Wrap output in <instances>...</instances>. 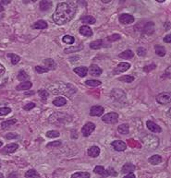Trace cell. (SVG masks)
<instances>
[{"mask_svg": "<svg viewBox=\"0 0 171 178\" xmlns=\"http://www.w3.org/2000/svg\"><path fill=\"white\" fill-rule=\"evenodd\" d=\"M76 10H77V7L72 2L58 3L55 13L53 15V20L58 25L66 24L74 18Z\"/></svg>", "mask_w": 171, "mask_h": 178, "instance_id": "cell-1", "label": "cell"}, {"mask_svg": "<svg viewBox=\"0 0 171 178\" xmlns=\"http://www.w3.org/2000/svg\"><path fill=\"white\" fill-rule=\"evenodd\" d=\"M143 142L145 145V147L151 149V150H155V149H156L159 145V139L156 136L148 135L143 137Z\"/></svg>", "mask_w": 171, "mask_h": 178, "instance_id": "cell-2", "label": "cell"}, {"mask_svg": "<svg viewBox=\"0 0 171 178\" xmlns=\"http://www.w3.org/2000/svg\"><path fill=\"white\" fill-rule=\"evenodd\" d=\"M111 98H113L115 101H117L119 102H125L127 99V95L123 90H121L120 89H115L111 91Z\"/></svg>", "mask_w": 171, "mask_h": 178, "instance_id": "cell-3", "label": "cell"}, {"mask_svg": "<svg viewBox=\"0 0 171 178\" xmlns=\"http://www.w3.org/2000/svg\"><path fill=\"white\" fill-rule=\"evenodd\" d=\"M102 121L105 124H116L119 121V114L117 113H108L102 117Z\"/></svg>", "mask_w": 171, "mask_h": 178, "instance_id": "cell-4", "label": "cell"}, {"mask_svg": "<svg viewBox=\"0 0 171 178\" xmlns=\"http://www.w3.org/2000/svg\"><path fill=\"white\" fill-rule=\"evenodd\" d=\"M156 102L159 104H169L171 102V93H162L156 96Z\"/></svg>", "mask_w": 171, "mask_h": 178, "instance_id": "cell-5", "label": "cell"}, {"mask_svg": "<svg viewBox=\"0 0 171 178\" xmlns=\"http://www.w3.org/2000/svg\"><path fill=\"white\" fill-rule=\"evenodd\" d=\"M94 129H95V125H94L93 123H92V122H89V123L85 124L83 127H82L81 133L84 137H89L94 131Z\"/></svg>", "mask_w": 171, "mask_h": 178, "instance_id": "cell-6", "label": "cell"}, {"mask_svg": "<svg viewBox=\"0 0 171 178\" xmlns=\"http://www.w3.org/2000/svg\"><path fill=\"white\" fill-rule=\"evenodd\" d=\"M129 67H131V64L129 63H127V62H121L119 63L117 67L114 69L113 73L115 75H117V74H120V73H123L127 71L128 69H129Z\"/></svg>", "mask_w": 171, "mask_h": 178, "instance_id": "cell-7", "label": "cell"}, {"mask_svg": "<svg viewBox=\"0 0 171 178\" xmlns=\"http://www.w3.org/2000/svg\"><path fill=\"white\" fill-rule=\"evenodd\" d=\"M119 20L122 24H131V23H133L134 22V17L131 14L123 13V14L119 15Z\"/></svg>", "mask_w": 171, "mask_h": 178, "instance_id": "cell-8", "label": "cell"}, {"mask_svg": "<svg viewBox=\"0 0 171 178\" xmlns=\"http://www.w3.org/2000/svg\"><path fill=\"white\" fill-rule=\"evenodd\" d=\"M111 145L117 151H124L127 149V144L122 140H115L111 143Z\"/></svg>", "mask_w": 171, "mask_h": 178, "instance_id": "cell-9", "label": "cell"}, {"mask_svg": "<svg viewBox=\"0 0 171 178\" xmlns=\"http://www.w3.org/2000/svg\"><path fill=\"white\" fill-rule=\"evenodd\" d=\"M63 116H65V114H60V116H59L60 117H57V116L54 114H52V116L49 117L48 120H49V122L52 123V124H62L64 122L68 121V117H69V116H67V117L62 118Z\"/></svg>", "mask_w": 171, "mask_h": 178, "instance_id": "cell-10", "label": "cell"}, {"mask_svg": "<svg viewBox=\"0 0 171 178\" xmlns=\"http://www.w3.org/2000/svg\"><path fill=\"white\" fill-rule=\"evenodd\" d=\"M105 112V108L100 105H94L91 108L90 114L92 116H101Z\"/></svg>", "mask_w": 171, "mask_h": 178, "instance_id": "cell-11", "label": "cell"}, {"mask_svg": "<svg viewBox=\"0 0 171 178\" xmlns=\"http://www.w3.org/2000/svg\"><path fill=\"white\" fill-rule=\"evenodd\" d=\"M146 125H147V128L150 131L154 132V133H161L162 132L161 128L159 127L158 125H156L155 122L151 121V120H148V121L146 122Z\"/></svg>", "mask_w": 171, "mask_h": 178, "instance_id": "cell-12", "label": "cell"}, {"mask_svg": "<svg viewBox=\"0 0 171 178\" xmlns=\"http://www.w3.org/2000/svg\"><path fill=\"white\" fill-rule=\"evenodd\" d=\"M18 148H19V145L17 144V143H10V144L7 145L4 149H3V151L2 152L4 154H10V153H13L15 152L17 150H18Z\"/></svg>", "mask_w": 171, "mask_h": 178, "instance_id": "cell-13", "label": "cell"}, {"mask_svg": "<svg viewBox=\"0 0 171 178\" xmlns=\"http://www.w3.org/2000/svg\"><path fill=\"white\" fill-rule=\"evenodd\" d=\"M79 32H80V33L81 34V35H83L85 37H91L93 35L92 29L89 26H87V25H83V26L80 27Z\"/></svg>", "mask_w": 171, "mask_h": 178, "instance_id": "cell-14", "label": "cell"}, {"mask_svg": "<svg viewBox=\"0 0 171 178\" xmlns=\"http://www.w3.org/2000/svg\"><path fill=\"white\" fill-rule=\"evenodd\" d=\"M89 71H90V75L93 76V77H99V76H101V74L103 72V70L97 65H92L90 67Z\"/></svg>", "mask_w": 171, "mask_h": 178, "instance_id": "cell-15", "label": "cell"}, {"mask_svg": "<svg viewBox=\"0 0 171 178\" xmlns=\"http://www.w3.org/2000/svg\"><path fill=\"white\" fill-rule=\"evenodd\" d=\"M105 46V40L103 39H98L93 41L90 43V47L93 50H96V49H100Z\"/></svg>", "mask_w": 171, "mask_h": 178, "instance_id": "cell-16", "label": "cell"}, {"mask_svg": "<svg viewBox=\"0 0 171 178\" xmlns=\"http://www.w3.org/2000/svg\"><path fill=\"white\" fill-rule=\"evenodd\" d=\"M136 169V167H135V165L131 163H125L124 165H123V167L121 169V173L122 174H129V173H133V171Z\"/></svg>", "mask_w": 171, "mask_h": 178, "instance_id": "cell-17", "label": "cell"}, {"mask_svg": "<svg viewBox=\"0 0 171 178\" xmlns=\"http://www.w3.org/2000/svg\"><path fill=\"white\" fill-rule=\"evenodd\" d=\"M73 71L77 74V75H79L81 78H84L87 73H88V67H75Z\"/></svg>", "mask_w": 171, "mask_h": 178, "instance_id": "cell-18", "label": "cell"}, {"mask_svg": "<svg viewBox=\"0 0 171 178\" xmlns=\"http://www.w3.org/2000/svg\"><path fill=\"white\" fill-rule=\"evenodd\" d=\"M33 87V83L31 81H23L20 85H18L16 87V90L18 91H21V90H30Z\"/></svg>", "mask_w": 171, "mask_h": 178, "instance_id": "cell-19", "label": "cell"}, {"mask_svg": "<svg viewBox=\"0 0 171 178\" xmlns=\"http://www.w3.org/2000/svg\"><path fill=\"white\" fill-rule=\"evenodd\" d=\"M87 153H88V155H89L90 157L95 158V157L99 156V154H100V148L97 147V146H92L91 148L88 149Z\"/></svg>", "mask_w": 171, "mask_h": 178, "instance_id": "cell-20", "label": "cell"}, {"mask_svg": "<svg viewBox=\"0 0 171 178\" xmlns=\"http://www.w3.org/2000/svg\"><path fill=\"white\" fill-rule=\"evenodd\" d=\"M48 27V24H47V22L43 20H40L36 22H34L33 24V29H36V30H45Z\"/></svg>", "mask_w": 171, "mask_h": 178, "instance_id": "cell-21", "label": "cell"}, {"mask_svg": "<svg viewBox=\"0 0 171 178\" xmlns=\"http://www.w3.org/2000/svg\"><path fill=\"white\" fill-rule=\"evenodd\" d=\"M44 64L45 65V67L48 70H55L57 68V63L51 59V58H47L44 61Z\"/></svg>", "mask_w": 171, "mask_h": 178, "instance_id": "cell-22", "label": "cell"}, {"mask_svg": "<svg viewBox=\"0 0 171 178\" xmlns=\"http://www.w3.org/2000/svg\"><path fill=\"white\" fill-rule=\"evenodd\" d=\"M148 162L153 164V165H157L159 163H161L162 162V157L160 156V155H153V156H151L149 159H148Z\"/></svg>", "mask_w": 171, "mask_h": 178, "instance_id": "cell-23", "label": "cell"}, {"mask_svg": "<svg viewBox=\"0 0 171 178\" xmlns=\"http://www.w3.org/2000/svg\"><path fill=\"white\" fill-rule=\"evenodd\" d=\"M155 31V24L154 22H147V23L145 24L144 28H143V32L146 33V34H152L153 32H154Z\"/></svg>", "mask_w": 171, "mask_h": 178, "instance_id": "cell-24", "label": "cell"}, {"mask_svg": "<svg viewBox=\"0 0 171 178\" xmlns=\"http://www.w3.org/2000/svg\"><path fill=\"white\" fill-rule=\"evenodd\" d=\"M119 56L120 58H123V59H131L132 57L134 56V53L131 51V50H126L124 52H122L121 54L119 55Z\"/></svg>", "mask_w": 171, "mask_h": 178, "instance_id": "cell-25", "label": "cell"}, {"mask_svg": "<svg viewBox=\"0 0 171 178\" xmlns=\"http://www.w3.org/2000/svg\"><path fill=\"white\" fill-rule=\"evenodd\" d=\"M53 104L55 106H64L65 104H67V100L64 98V97H57L54 101H53Z\"/></svg>", "mask_w": 171, "mask_h": 178, "instance_id": "cell-26", "label": "cell"}, {"mask_svg": "<svg viewBox=\"0 0 171 178\" xmlns=\"http://www.w3.org/2000/svg\"><path fill=\"white\" fill-rule=\"evenodd\" d=\"M81 21H82V23H87V24H94L96 22V20L93 18V16H83L82 18H81Z\"/></svg>", "mask_w": 171, "mask_h": 178, "instance_id": "cell-27", "label": "cell"}, {"mask_svg": "<svg viewBox=\"0 0 171 178\" xmlns=\"http://www.w3.org/2000/svg\"><path fill=\"white\" fill-rule=\"evenodd\" d=\"M53 6L52 1H41L40 2V9L42 11L49 10Z\"/></svg>", "mask_w": 171, "mask_h": 178, "instance_id": "cell-28", "label": "cell"}, {"mask_svg": "<svg viewBox=\"0 0 171 178\" xmlns=\"http://www.w3.org/2000/svg\"><path fill=\"white\" fill-rule=\"evenodd\" d=\"M17 123V119H10V120H7V121H4L1 123V127L3 129H7L12 127L13 125H15Z\"/></svg>", "mask_w": 171, "mask_h": 178, "instance_id": "cell-29", "label": "cell"}, {"mask_svg": "<svg viewBox=\"0 0 171 178\" xmlns=\"http://www.w3.org/2000/svg\"><path fill=\"white\" fill-rule=\"evenodd\" d=\"M117 131L119 132L120 134L122 135H127L129 133V127L128 124H122L120 125L119 128H117Z\"/></svg>", "mask_w": 171, "mask_h": 178, "instance_id": "cell-30", "label": "cell"}, {"mask_svg": "<svg viewBox=\"0 0 171 178\" xmlns=\"http://www.w3.org/2000/svg\"><path fill=\"white\" fill-rule=\"evenodd\" d=\"M155 51L156 55H159V56H164L167 53L166 48H165L164 46H162V45H159V44H157L155 46Z\"/></svg>", "mask_w": 171, "mask_h": 178, "instance_id": "cell-31", "label": "cell"}, {"mask_svg": "<svg viewBox=\"0 0 171 178\" xmlns=\"http://www.w3.org/2000/svg\"><path fill=\"white\" fill-rule=\"evenodd\" d=\"M8 57H9L11 60V64L12 65H17L18 63L20 61V57L15 54H8Z\"/></svg>", "mask_w": 171, "mask_h": 178, "instance_id": "cell-32", "label": "cell"}, {"mask_svg": "<svg viewBox=\"0 0 171 178\" xmlns=\"http://www.w3.org/2000/svg\"><path fill=\"white\" fill-rule=\"evenodd\" d=\"M85 84L87 86H90V87H97L102 84V82L100 80H95V79H88L85 81Z\"/></svg>", "mask_w": 171, "mask_h": 178, "instance_id": "cell-33", "label": "cell"}, {"mask_svg": "<svg viewBox=\"0 0 171 178\" xmlns=\"http://www.w3.org/2000/svg\"><path fill=\"white\" fill-rule=\"evenodd\" d=\"M135 79V78L133 76H131V75H124L122 76L119 78V81H122V82H127V83H131L132 82L133 80Z\"/></svg>", "mask_w": 171, "mask_h": 178, "instance_id": "cell-34", "label": "cell"}, {"mask_svg": "<svg viewBox=\"0 0 171 178\" xmlns=\"http://www.w3.org/2000/svg\"><path fill=\"white\" fill-rule=\"evenodd\" d=\"M117 172L115 171V169L112 168V167H109V168H107V170L105 171V174H104L103 176L107 177V176H117Z\"/></svg>", "mask_w": 171, "mask_h": 178, "instance_id": "cell-35", "label": "cell"}, {"mask_svg": "<svg viewBox=\"0 0 171 178\" xmlns=\"http://www.w3.org/2000/svg\"><path fill=\"white\" fill-rule=\"evenodd\" d=\"M62 41L67 44H73L75 42V38L71 35H65L62 38Z\"/></svg>", "mask_w": 171, "mask_h": 178, "instance_id": "cell-36", "label": "cell"}, {"mask_svg": "<svg viewBox=\"0 0 171 178\" xmlns=\"http://www.w3.org/2000/svg\"><path fill=\"white\" fill-rule=\"evenodd\" d=\"M82 48H83V45L82 44H80V46H71V47H69V48H67V49H65L64 52L66 54H69V53H73V52H77V51H80L81 50Z\"/></svg>", "mask_w": 171, "mask_h": 178, "instance_id": "cell-37", "label": "cell"}, {"mask_svg": "<svg viewBox=\"0 0 171 178\" xmlns=\"http://www.w3.org/2000/svg\"><path fill=\"white\" fill-rule=\"evenodd\" d=\"M91 174L90 173H86V172H78V173H75L71 175L72 178H78V177H84V178H88L90 177Z\"/></svg>", "mask_w": 171, "mask_h": 178, "instance_id": "cell-38", "label": "cell"}, {"mask_svg": "<svg viewBox=\"0 0 171 178\" xmlns=\"http://www.w3.org/2000/svg\"><path fill=\"white\" fill-rule=\"evenodd\" d=\"M25 177H40V174L37 173L36 170L34 169H30L29 171L26 172Z\"/></svg>", "mask_w": 171, "mask_h": 178, "instance_id": "cell-39", "label": "cell"}, {"mask_svg": "<svg viewBox=\"0 0 171 178\" xmlns=\"http://www.w3.org/2000/svg\"><path fill=\"white\" fill-rule=\"evenodd\" d=\"M38 94L40 95L41 99H42L43 101H45L49 97V93L46 90H38Z\"/></svg>", "mask_w": 171, "mask_h": 178, "instance_id": "cell-40", "label": "cell"}, {"mask_svg": "<svg viewBox=\"0 0 171 178\" xmlns=\"http://www.w3.org/2000/svg\"><path fill=\"white\" fill-rule=\"evenodd\" d=\"M59 132L57 131V130H50V131H47L46 132V137H50V139H54V137H59Z\"/></svg>", "mask_w": 171, "mask_h": 178, "instance_id": "cell-41", "label": "cell"}, {"mask_svg": "<svg viewBox=\"0 0 171 178\" xmlns=\"http://www.w3.org/2000/svg\"><path fill=\"white\" fill-rule=\"evenodd\" d=\"M119 40H120V35L119 34H117V33H115V34H112V35H110V36H107V41H108V42H116V41H119Z\"/></svg>", "mask_w": 171, "mask_h": 178, "instance_id": "cell-42", "label": "cell"}, {"mask_svg": "<svg viewBox=\"0 0 171 178\" xmlns=\"http://www.w3.org/2000/svg\"><path fill=\"white\" fill-rule=\"evenodd\" d=\"M29 78V76L27 75V73L24 70H20L18 74V79L20 80V81H24L25 79H27Z\"/></svg>", "mask_w": 171, "mask_h": 178, "instance_id": "cell-43", "label": "cell"}, {"mask_svg": "<svg viewBox=\"0 0 171 178\" xmlns=\"http://www.w3.org/2000/svg\"><path fill=\"white\" fill-rule=\"evenodd\" d=\"M105 168L103 167V166H96L95 168L93 169V173L94 174H100V175H104L105 174Z\"/></svg>", "mask_w": 171, "mask_h": 178, "instance_id": "cell-44", "label": "cell"}, {"mask_svg": "<svg viewBox=\"0 0 171 178\" xmlns=\"http://www.w3.org/2000/svg\"><path fill=\"white\" fill-rule=\"evenodd\" d=\"M62 145V142L60 140H57V141H53V142H50L47 144V148H58Z\"/></svg>", "mask_w": 171, "mask_h": 178, "instance_id": "cell-45", "label": "cell"}, {"mask_svg": "<svg viewBox=\"0 0 171 178\" xmlns=\"http://www.w3.org/2000/svg\"><path fill=\"white\" fill-rule=\"evenodd\" d=\"M10 112H11V108H9V107H2V108H0V116H7V114H8Z\"/></svg>", "mask_w": 171, "mask_h": 178, "instance_id": "cell-46", "label": "cell"}, {"mask_svg": "<svg viewBox=\"0 0 171 178\" xmlns=\"http://www.w3.org/2000/svg\"><path fill=\"white\" fill-rule=\"evenodd\" d=\"M35 71L38 72L39 74H43V73L48 72L49 70L47 69L46 67H40V66H36V67H35Z\"/></svg>", "mask_w": 171, "mask_h": 178, "instance_id": "cell-47", "label": "cell"}, {"mask_svg": "<svg viewBox=\"0 0 171 178\" xmlns=\"http://www.w3.org/2000/svg\"><path fill=\"white\" fill-rule=\"evenodd\" d=\"M146 53H147V51H146V49L143 48V47H139V48L137 49V54H138V55H140V56H144V55H146Z\"/></svg>", "mask_w": 171, "mask_h": 178, "instance_id": "cell-48", "label": "cell"}, {"mask_svg": "<svg viewBox=\"0 0 171 178\" xmlns=\"http://www.w3.org/2000/svg\"><path fill=\"white\" fill-rule=\"evenodd\" d=\"M34 107H35V103L29 102V103H27V104H25L24 106H23V109L26 110V111H30V110H32V109L34 108Z\"/></svg>", "mask_w": 171, "mask_h": 178, "instance_id": "cell-49", "label": "cell"}, {"mask_svg": "<svg viewBox=\"0 0 171 178\" xmlns=\"http://www.w3.org/2000/svg\"><path fill=\"white\" fill-rule=\"evenodd\" d=\"M155 67H156V66H155V64H152V65H150V66H145V67H143V70H144L145 72H150L151 70L155 69Z\"/></svg>", "mask_w": 171, "mask_h": 178, "instance_id": "cell-50", "label": "cell"}, {"mask_svg": "<svg viewBox=\"0 0 171 178\" xmlns=\"http://www.w3.org/2000/svg\"><path fill=\"white\" fill-rule=\"evenodd\" d=\"M164 42L165 43H171V34H167V36H165L164 37Z\"/></svg>", "mask_w": 171, "mask_h": 178, "instance_id": "cell-51", "label": "cell"}, {"mask_svg": "<svg viewBox=\"0 0 171 178\" xmlns=\"http://www.w3.org/2000/svg\"><path fill=\"white\" fill-rule=\"evenodd\" d=\"M4 73H5V67L3 65L0 64V77H2L4 75Z\"/></svg>", "mask_w": 171, "mask_h": 178, "instance_id": "cell-52", "label": "cell"}, {"mask_svg": "<svg viewBox=\"0 0 171 178\" xmlns=\"http://www.w3.org/2000/svg\"><path fill=\"white\" fill-rule=\"evenodd\" d=\"M10 1L9 0H0V6H2V5H8L9 4Z\"/></svg>", "mask_w": 171, "mask_h": 178, "instance_id": "cell-53", "label": "cell"}, {"mask_svg": "<svg viewBox=\"0 0 171 178\" xmlns=\"http://www.w3.org/2000/svg\"><path fill=\"white\" fill-rule=\"evenodd\" d=\"M129 177L135 178V174H134L133 173H129V174H126V175H125V178H129Z\"/></svg>", "mask_w": 171, "mask_h": 178, "instance_id": "cell-54", "label": "cell"}, {"mask_svg": "<svg viewBox=\"0 0 171 178\" xmlns=\"http://www.w3.org/2000/svg\"><path fill=\"white\" fill-rule=\"evenodd\" d=\"M16 137V135L13 134V133H10V135H7V136H6V137H7V139H11V137Z\"/></svg>", "mask_w": 171, "mask_h": 178, "instance_id": "cell-55", "label": "cell"}, {"mask_svg": "<svg viewBox=\"0 0 171 178\" xmlns=\"http://www.w3.org/2000/svg\"><path fill=\"white\" fill-rule=\"evenodd\" d=\"M111 0H102V2L103 3H108V2H110Z\"/></svg>", "mask_w": 171, "mask_h": 178, "instance_id": "cell-56", "label": "cell"}, {"mask_svg": "<svg viewBox=\"0 0 171 178\" xmlns=\"http://www.w3.org/2000/svg\"><path fill=\"white\" fill-rule=\"evenodd\" d=\"M3 10H4V8L2 7V6H0V12H2Z\"/></svg>", "mask_w": 171, "mask_h": 178, "instance_id": "cell-57", "label": "cell"}, {"mask_svg": "<svg viewBox=\"0 0 171 178\" xmlns=\"http://www.w3.org/2000/svg\"><path fill=\"white\" fill-rule=\"evenodd\" d=\"M157 2H159V3H162V2H164V0H157Z\"/></svg>", "mask_w": 171, "mask_h": 178, "instance_id": "cell-58", "label": "cell"}, {"mask_svg": "<svg viewBox=\"0 0 171 178\" xmlns=\"http://www.w3.org/2000/svg\"><path fill=\"white\" fill-rule=\"evenodd\" d=\"M3 146V142L2 141H0V148H1Z\"/></svg>", "mask_w": 171, "mask_h": 178, "instance_id": "cell-59", "label": "cell"}, {"mask_svg": "<svg viewBox=\"0 0 171 178\" xmlns=\"http://www.w3.org/2000/svg\"><path fill=\"white\" fill-rule=\"evenodd\" d=\"M3 177H4L3 174H1V173H0V178H3Z\"/></svg>", "mask_w": 171, "mask_h": 178, "instance_id": "cell-60", "label": "cell"}, {"mask_svg": "<svg viewBox=\"0 0 171 178\" xmlns=\"http://www.w3.org/2000/svg\"><path fill=\"white\" fill-rule=\"evenodd\" d=\"M0 167H1V163H0Z\"/></svg>", "mask_w": 171, "mask_h": 178, "instance_id": "cell-61", "label": "cell"}]
</instances>
